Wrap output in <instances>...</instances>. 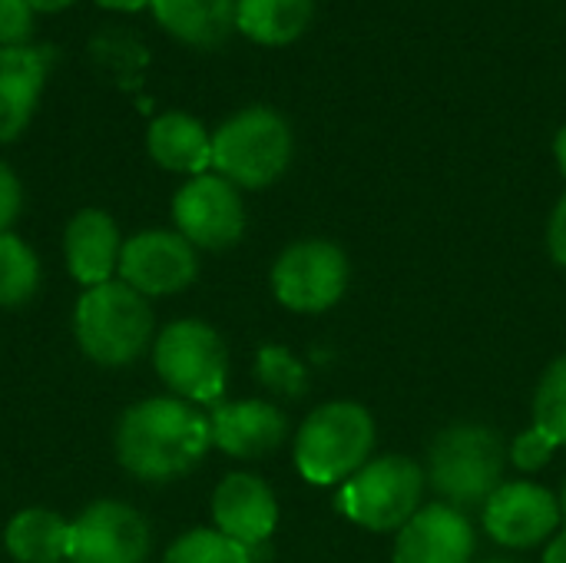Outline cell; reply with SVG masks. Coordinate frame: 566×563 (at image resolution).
<instances>
[{
	"instance_id": "obj_9",
	"label": "cell",
	"mask_w": 566,
	"mask_h": 563,
	"mask_svg": "<svg viewBox=\"0 0 566 563\" xmlns=\"http://www.w3.org/2000/svg\"><path fill=\"white\" fill-rule=\"evenodd\" d=\"M172 222L182 239L196 249H232L245 232V202L242 192L219 173L192 176L172 196Z\"/></svg>"
},
{
	"instance_id": "obj_23",
	"label": "cell",
	"mask_w": 566,
	"mask_h": 563,
	"mask_svg": "<svg viewBox=\"0 0 566 563\" xmlns=\"http://www.w3.org/2000/svg\"><path fill=\"white\" fill-rule=\"evenodd\" d=\"M259 551H249V548L229 541L216 528H196L169 544V551L163 554V563H259L255 561Z\"/></svg>"
},
{
	"instance_id": "obj_14",
	"label": "cell",
	"mask_w": 566,
	"mask_h": 563,
	"mask_svg": "<svg viewBox=\"0 0 566 563\" xmlns=\"http://www.w3.org/2000/svg\"><path fill=\"white\" fill-rule=\"evenodd\" d=\"M212 524L229 541L259 551L275 534L279 501L262 478L249 471H235L222 478L219 488L212 491Z\"/></svg>"
},
{
	"instance_id": "obj_4",
	"label": "cell",
	"mask_w": 566,
	"mask_h": 563,
	"mask_svg": "<svg viewBox=\"0 0 566 563\" xmlns=\"http://www.w3.org/2000/svg\"><path fill=\"white\" fill-rule=\"evenodd\" d=\"M153 332L156 322L149 299L119 279L86 289L73 309L76 345L103 368H123L136 362L153 345Z\"/></svg>"
},
{
	"instance_id": "obj_6",
	"label": "cell",
	"mask_w": 566,
	"mask_h": 563,
	"mask_svg": "<svg viewBox=\"0 0 566 563\" xmlns=\"http://www.w3.org/2000/svg\"><path fill=\"white\" fill-rule=\"evenodd\" d=\"M424 491L428 475L418 461L405 455H378L342 484L338 508L358 528L388 534L401 531L424 508Z\"/></svg>"
},
{
	"instance_id": "obj_8",
	"label": "cell",
	"mask_w": 566,
	"mask_h": 563,
	"mask_svg": "<svg viewBox=\"0 0 566 563\" xmlns=\"http://www.w3.org/2000/svg\"><path fill=\"white\" fill-rule=\"evenodd\" d=\"M352 279V262L328 239H298L272 265L275 299L298 315H318L342 302Z\"/></svg>"
},
{
	"instance_id": "obj_19",
	"label": "cell",
	"mask_w": 566,
	"mask_h": 563,
	"mask_svg": "<svg viewBox=\"0 0 566 563\" xmlns=\"http://www.w3.org/2000/svg\"><path fill=\"white\" fill-rule=\"evenodd\" d=\"M156 23L186 46L212 50L235 30V0H153Z\"/></svg>"
},
{
	"instance_id": "obj_5",
	"label": "cell",
	"mask_w": 566,
	"mask_h": 563,
	"mask_svg": "<svg viewBox=\"0 0 566 563\" xmlns=\"http://www.w3.org/2000/svg\"><path fill=\"white\" fill-rule=\"evenodd\" d=\"M292 126L269 106H249L212 133V173L235 189H265L279 183L292 163Z\"/></svg>"
},
{
	"instance_id": "obj_12",
	"label": "cell",
	"mask_w": 566,
	"mask_h": 563,
	"mask_svg": "<svg viewBox=\"0 0 566 563\" xmlns=\"http://www.w3.org/2000/svg\"><path fill=\"white\" fill-rule=\"evenodd\" d=\"M564 524L560 498L534 481H504L484 504V531L511 551L547 544Z\"/></svg>"
},
{
	"instance_id": "obj_1",
	"label": "cell",
	"mask_w": 566,
	"mask_h": 563,
	"mask_svg": "<svg viewBox=\"0 0 566 563\" xmlns=\"http://www.w3.org/2000/svg\"><path fill=\"white\" fill-rule=\"evenodd\" d=\"M116 461L139 481L166 484L189 475L212 448L209 415L196 405L159 395L136 402L116 425Z\"/></svg>"
},
{
	"instance_id": "obj_36",
	"label": "cell",
	"mask_w": 566,
	"mask_h": 563,
	"mask_svg": "<svg viewBox=\"0 0 566 563\" xmlns=\"http://www.w3.org/2000/svg\"><path fill=\"white\" fill-rule=\"evenodd\" d=\"M66 563H70V561H66Z\"/></svg>"
},
{
	"instance_id": "obj_2",
	"label": "cell",
	"mask_w": 566,
	"mask_h": 563,
	"mask_svg": "<svg viewBox=\"0 0 566 563\" xmlns=\"http://www.w3.org/2000/svg\"><path fill=\"white\" fill-rule=\"evenodd\" d=\"M507 445L504 438L478 421L444 428L428 451V488L441 498V504L468 514L484 511L491 494L504 484L507 471Z\"/></svg>"
},
{
	"instance_id": "obj_22",
	"label": "cell",
	"mask_w": 566,
	"mask_h": 563,
	"mask_svg": "<svg viewBox=\"0 0 566 563\" xmlns=\"http://www.w3.org/2000/svg\"><path fill=\"white\" fill-rule=\"evenodd\" d=\"M40 289V259L13 232H0V309L27 305Z\"/></svg>"
},
{
	"instance_id": "obj_25",
	"label": "cell",
	"mask_w": 566,
	"mask_h": 563,
	"mask_svg": "<svg viewBox=\"0 0 566 563\" xmlns=\"http://www.w3.org/2000/svg\"><path fill=\"white\" fill-rule=\"evenodd\" d=\"M255 375L259 382L282 398H298L305 392V368L298 365V358L282 348V345H265L255 358Z\"/></svg>"
},
{
	"instance_id": "obj_21",
	"label": "cell",
	"mask_w": 566,
	"mask_h": 563,
	"mask_svg": "<svg viewBox=\"0 0 566 563\" xmlns=\"http://www.w3.org/2000/svg\"><path fill=\"white\" fill-rule=\"evenodd\" d=\"M315 17V0H235V30L259 46L295 43Z\"/></svg>"
},
{
	"instance_id": "obj_18",
	"label": "cell",
	"mask_w": 566,
	"mask_h": 563,
	"mask_svg": "<svg viewBox=\"0 0 566 563\" xmlns=\"http://www.w3.org/2000/svg\"><path fill=\"white\" fill-rule=\"evenodd\" d=\"M146 149L156 166L182 176H202L212 169V136L189 113H159L146 129Z\"/></svg>"
},
{
	"instance_id": "obj_27",
	"label": "cell",
	"mask_w": 566,
	"mask_h": 563,
	"mask_svg": "<svg viewBox=\"0 0 566 563\" xmlns=\"http://www.w3.org/2000/svg\"><path fill=\"white\" fill-rule=\"evenodd\" d=\"M33 33V7L27 0H0V46H23Z\"/></svg>"
},
{
	"instance_id": "obj_16",
	"label": "cell",
	"mask_w": 566,
	"mask_h": 563,
	"mask_svg": "<svg viewBox=\"0 0 566 563\" xmlns=\"http://www.w3.org/2000/svg\"><path fill=\"white\" fill-rule=\"evenodd\" d=\"M119 226L103 209H80L63 232V256L70 275L93 289L103 282H113L119 272V252H123Z\"/></svg>"
},
{
	"instance_id": "obj_15",
	"label": "cell",
	"mask_w": 566,
	"mask_h": 563,
	"mask_svg": "<svg viewBox=\"0 0 566 563\" xmlns=\"http://www.w3.org/2000/svg\"><path fill=\"white\" fill-rule=\"evenodd\" d=\"M212 445L239 461H259L289 438V418L272 402H219L209 415Z\"/></svg>"
},
{
	"instance_id": "obj_13",
	"label": "cell",
	"mask_w": 566,
	"mask_h": 563,
	"mask_svg": "<svg viewBox=\"0 0 566 563\" xmlns=\"http://www.w3.org/2000/svg\"><path fill=\"white\" fill-rule=\"evenodd\" d=\"M478 534L468 514L431 501L395 538V563H474Z\"/></svg>"
},
{
	"instance_id": "obj_33",
	"label": "cell",
	"mask_w": 566,
	"mask_h": 563,
	"mask_svg": "<svg viewBox=\"0 0 566 563\" xmlns=\"http://www.w3.org/2000/svg\"><path fill=\"white\" fill-rule=\"evenodd\" d=\"M554 159H557L560 176L566 179V126H560V133H557V139H554Z\"/></svg>"
},
{
	"instance_id": "obj_28",
	"label": "cell",
	"mask_w": 566,
	"mask_h": 563,
	"mask_svg": "<svg viewBox=\"0 0 566 563\" xmlns=\"http://www.w3.org/2000/svg\"><path fill=\"white\" fill-rule=\"evenodd\" d=\"M20 209H23V186L17 173L0 159V232H10Z\"/></svg>"
},
{
	"instance_id": "obj_7",
	"label": "cell",
	"mask_w": 566,
	"mask_h": 563,
	"mask_svg": "<svg viewBox=\"0 0 566 563\" xmlns=\"http://www.w3.org/2000/svg\"><path fill=\"white\" fill-rule=\"evenodd\" d=\"M153 365L163 385L189 405H219L229 382V348L222 335L199 322H169L153 345Z\"/></svg>"
},
{
	"instance_id": "obj_35",
	"label": "cell",
	"mask_w": 566,
	"mask_h": 563,
	"mask_svg": "<svg viewBox=\"0 0 566 563\" xmlns=\"http://www.w3.org/2000/svg\"><path fill=\"white\" fill-rule=\"evenodd\" d=\"M560 511H564V524H566V484H564V494H560Z\"/></svg>"
},
{
	"instance_id": "obj_34",
	"label": "cell",
	"mask_w": 566,
	"mask_h": 563,
	"mask_svg": "<svg viewBox=\"0 0 566 563\" xmlns=\"http://www.w3.org/2000/svg\"><path fill=\"white\" fill-rule=\"evenodd\" d=\"M481 563H521V561H511V557H491V561H481Z\"/></svg>"
},
{
	"instance_id": "obj_29",
	"label": "cell",
	"mask_w": 566,
	"mask_h": 563,
	"mask_svg": "<svg viewBox=\"0 0 566 563\" xmlns=\"http://www.w3.org/2000/svg\"><path fill=\"white\" fill-rule=\"evenodd\" d=\"M547 249L554 256V262L566 269V192L560 196L554 216H551V226H547Z\"/></svg>"
},
{
	"instance_id": "obj_32",
	"label": "cell",
	"mask_w": 566,
	"mask_h": 563,
	"mask_svg": "<svg viewBox=\"0 0 566 563\" xmlns=\"http://www.w3.org/2000/svg\"><path fill=\"white\" fill-rule=\"evenodd\" d=\"M27 3L33 7V13H60L70 3H76V0H27Z\"/></svg>"
},
{
	"instance_id": "obj_30",
	"label": "cell",
	"mask_w": 566,
	"mask_h": 563,
	"mask_svg": "<svg viewBox=\"0 0 566 563\" xmlns=\"http://www.w3.org/2000/svg\"><path fill=\"white\" fill-rule=\"evenodd\" d=\"M541 563H566V528H560V531L547 541V548H544V561Z\"/></svg>"
},
{
	"instance_id": "obj_24",
	"label": "cell",
	"mask_w": 566,
	"mask_h": 563,
	"mask_svg": "<svg viewBox=\"0 0 566 563\" xmlns=\"http://www.w3.org/2000/svg\"><path fill=\"white\" fill-rule=\"evenodd\" d=\"M541 435H547L557 448L566 445V355L557 358L534 392V425Z\"/></svg>"
},
{
	"instance_id": "obj_17",
	"label": "cell",
	"mask_w": 566,
	"mask_h": 563,
	"mask_svg": "<svg viewBox=\"0 0 566 563\" xmlns=\"http://www.w3.org/2000/svg\"><path fill=\"white\" fill-rule=\"evenodd\" d=\"M50 53L43 46H0V143H13L33 119Z\"/></svg>"
},
{
	"instance_id": "obj_11",
	"label": "cell",
	"mask_w": 566,
	"mask_h": 563,
	"mask_svg": "<svg viewBox=\"0 0 566 563\" xmlns=\"http://www.w3.org/2000/svg\"><path fill=\"white\" fill-rule=\"evenodd\" d=\"M149 551L146 518L123 501H96L70 521V563H146Z\"/></svg>"
},
{
	"instance_id": "obj_3",
	"label": "cell",
	"mask_w": 566,
	"mask_h": 563,
	"mask_svg": "<svg viewBox=\"0 0 566 563\" xmlns=\"http://www.w3.org/2000/svg\"><path fill=\"white\" fill-rule=\"evenodd\" d=\"M378 428L365 405L358 402H325L318 405L295 435V468L315 488L345 484L375 455Z\"/></svg>"
},
{
	"instance_id": "obj_20",
	"label": "cell",
	"mask_w": 566,
	"mask_h": 563,
	"mask_svg": "<svg viewBox=\"0 0 566 563\" xmlns=\"http://www.w3.org/2000/svg\"><path fill=\"white\" fill-rule=\"evenodd\" d=\"M3 548L17 563H66L70 521L50 508H23L10 518Z\"/></svg>"
},
{
	"instance_id": "obj_26",
	"label": "cell",
	"mask_w": 566,
	"mask_h": 563,
	"mask_svg": "<svg viewBox=\"0 0 566 563\" xmlns=\"http://www.w3.org/2000/svg\"><path fill=\"white\" fill-rule=\"evenodd\" d=\"M554 451H557V445L547 435H541L537 428H527L524 435L514 438V445L507 448V458L514 461L517 471L534 475V471H541L554 458Z\"/></svg>"
},
{
	"instance_id": "obj_31",
	"label": "cell",
	"mask_w": 566,
	"mask_h": 563,
	"mask_svg": "<svg viewBox=\"0 0 566 563\" xmlns=\"http://www.w3.org/2000/svg\"><path fill=\"white\" fill-rule=\"evenodd\" d=\"M96 7H103V10H119V13H136V10H143V7H149L153 0H93Z\"/></svg>"
},
{
	"instance_id": "obj_10",
	"label": "cell",
	"mask_w": 566,
	"mask_h": 563,
	"mask_svg": "<svg viewBox=\"0 0 566 563\" xmlns=\"http://www.w3.org/2000/svg\"><path fill=\"white\" fill-rule=\"evenodd\" d=\"M199 275V256L189 239L172 229H143L123 242L116 279L143 299H163L189 289Z\"/></svg>"
}]
</instances>
